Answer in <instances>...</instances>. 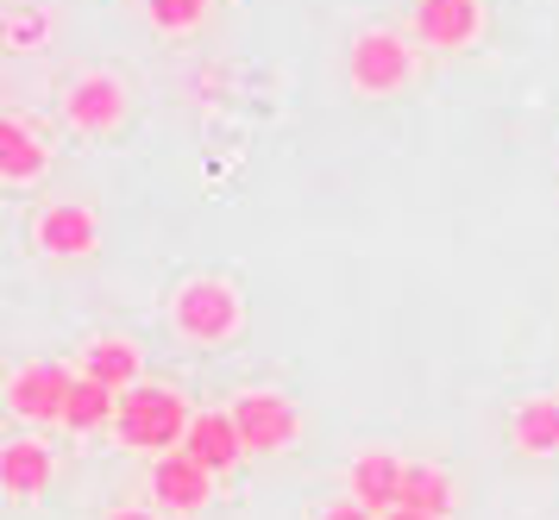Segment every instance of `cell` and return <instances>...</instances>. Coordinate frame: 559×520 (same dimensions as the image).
I'll return each instance as SVG.
<instances>
[{"instance_id": "obj_1", "label": "cell", "mask_w": 559, "mask_h": 520, "mask_svg": "<svg viewBox=\"0 0 559 520\" xmlns=\"http://www.w3.org/2000/svg\"><path fill=\"white\" fill-rule=\"evenodd\" d=\"M189 426H195V414H189V401H182L177 389L139 383V389L120 396L114 433H120V446H132V451H177L182 439H189Z\"/></svg>"}, {"instance_id": "obj_21", "label": "cell", "mask_w": 559, "mask_h": 520, "mask_svg": "<svg viewBox=\"0 0 559 520\" xmlns=\"http://www.w3.org/2000/svg\"><path fill=\"white\" fill-rule=\"evenodd\" d=\"M107 520H157L152 508H120V515H107Z\"/></svg>"}, {"instance_id": "obj_6", "label": "cell", "mask_w": 559, "mask_h": 520, "mask_svg": "<svg viewBox=\"0 0 559 520\" xmlns=\"http://www.w3.org/2000/svg\"><path fill=\"white\" fill-rule=\"evenodd\" d=\"M346 70H353V88L365 95H390V88H403L408 70H415V57H408L403 38H390V32H365L346 57Z\"/></svg>"}, {"instance_id": "obj_19", "label": "cell", "mask_w": 559, "mask_h": 520, "mask_svg": "<svg viewBox=\"0 0 559 520\" xmlns=\"http://www.w3.org/2000/svg\"><path fill=\"white\" fill-rule=\"evenodd\" d=\"M321 520H383V515H371L365 501H333V508H328Z\"/></svg>"}, {"instance_id": "obj_22", "label": "cell", "mask_w": 559, "mask_h": 520, "mask_svg": "<svg viewBox=\"0 0 559 520\" xmlns=\"http://www.w3.org/2000/svg\"><path fill=\"white\" fill-rule=\"evenodd\" d=\"M383 520H428V515H415V508H390Z\"/></svg>"}, {"instance_id": "obj_15", "label": "cell", "mask_w": 559, "mask_h": 520, "mask_svg": "<svg viewBox=\"0 0 559 520\" xmlns=\"http://www.w3.org/2000/svg\"><path fill=\"white\" fill-rule=\"evenodd\" d=\"M120 421V389H107L95 376H76V389H70V408H63V426L70 433H102V426Z\"/></svg>"}, {"instance_id": "obj_17", "label": "cell", "mask_w": 559, "mask_h": 520, "mask_svg": "<svg viewBox=\"0 0 559 520\" xmlns=\"http://www.w3.org/2000/svg\"><path fill=\"white\" fill-rule=\"evenodd\" d=\"M0 170L13 176V182H32V176L45 170V145L26 132V120H0Z\"/></svg>"}, {"instance_id": "obj_13", "label": "cell", "mask_w": 559, "mask_h": 520, "mask_svg": "<svg viewBox=\"0 0 559 520\" xmlns=\"http://www.w3.org/2000/svg\"><path fill=\"white\" fill-rule=\"evenodd\" d=\"M509 439L528 451V458H554L559 451V401L554 396H534L515 408V421H509Z\"/></svg>"}, {"instance_id": "obj_8", "label": "cell", "mask_w": 559, "mask_h": 520, "mask_svg": "<svg viewBox=\"0 0 559 520\" xmlns=\"http://www.w3.org/2000/svg\"><path fill=\"white\" fill-rule=\"evenodd\" d=\"M63 120L76 125V132H107V125L127 120V88L114 82V75H82L70 100H63Z\"/></svg>"}, {"instance_id": "obj_9", "label": "cell", "mask_w": 559, "mask_h": 520, "mask_svg": "<svg viewBox=\"0 0 559 520\" xmlns=\"http://www.w3.org/2000/svg\"><path fill=\"white\" fill-rule=\"evenodd\" d=\"M95 239H102V226H95V214L76 207V201H57V207L38 214V245L51 251V257H88Z\"/></svg>"}, {"instance_id": "obj_5", "label": "cell", "mask_w": 559, "mask_h": 520, "mask_svg": "<svg viewBox=\"0 0 559 520\" xmlns=\"http://www.w3.org/2000/svg\"><path fill=\"white\" fill-rule=\"evenodd\" d=\"M152 496H157V508H170V515H202L207 496H214V471L195 464L189 451H157Z\"/></svg>"}, {"instance_id": "obj_3", "label": "cell", "mask_w": 559, "mask_h": 520, "mask_svg": "<svg viewBox=\"0 0 559 520\" xmlns=\"http://www.w3.org/2000/svg\"><path fill=\"white\" fill-rule=\"evenodd\" d=\"M233 421H239L246 451H283L296 433H302L296 401L277 396V389H252V396H239V401H233Z\"/></svg>"}, {"instance_id": "obj_2", "label": "cell", "mask_w": 559, "mask_h": 520, "mask_svg": "<svg viewBox=\"0 0 559 520\" xmlns=\"http://www.w3.org/2000/svg\"><path fill=\"white\" fill-rule=\"evenodd\" d=\"M177 332L195 346H221L239 332V295L227 282H189L177 295Z\"/></svg>"}, {"instance_id": "obj_11", "label": "cell", "mask_w": 559, "mask_h": 520, "mask_svg": "<svg viewBox=\"0 0 559 520\" xmlns=\"http://www.w3.org/2000/svg\"><path fill=\"white\" fill-rule=\"evenodd\" d=\"M182 451H189L195 464H207V471H233V464L246 458V439H239L233 408H227V414H195V426H189Z\"/></svg>"}, {"instance_id": "obj_18", "label": "cell", "mask_w": 559, "mask_h": 520, "mask_svg": "<svg viewBox=\"0 0 559 520\" xmlns=\"http://www.w3.org/2000/svg\"><path fill=\"white\" fill-rule=\"evenodd\" d=\"M145 7H152L157 32H189V25L207 20V0H145Z\"/></svg>"}, {"instance_id": "obj_4", "label": "cell", "mask_w": 559, "mask_h": 520, "mask_svg": "<svg viewBox=\"0 0 559 520\" xmlns=\"http://www.w3.org/2000/svg\"><path fill=\"white\" fill-rule=\"evenodd\" d=\"M70 389H76V371H63V364H26L7 383V408L20 421H63Z\"/></svg>"}, {"instance_id": "obj_14", "label": "cell", "mask_w": 559, "mask_h": 520, "mask_svg": "<svg viewBox=\"0 0 559 520\" xmlns=\"http://www.w3.org/2000/svg\"><path fill=\"white\" fill-rule=\"evenodd\" d=\"M82 376H95L107 389H139V346L132 339H95V346L82 351Z\"/></svg>"}, {"instance_id": "obj_12", "label": "cell", "mask_w": 559, "mask_h": 520, "mask_svg": "<svg viewBox=\"0 0 559 520\" xmlns=\"http://www.w3.org/2000/svg\"><path fill=\"white\" fill-rule=\"evenodd\" d=\"M51 483V451L38 439H7L0 446V489L7 496H38Z\"/></svg>"}, {"instance_id": "obj_10", "label": "cell", "mask_w": 559, "mask_h": 520, "mask_svg": "<svg viewBox=\"0 0 559 520\" xmlns=\"http://www.w3.org/2000/svg\"><path fill=\"white\" fill-rule=\"evenodd\" d=\"M403 476H408L403 458L365 451V458H353V501H365L371 515H390V508H403Z\"/></svg>"}, {"instance_id": "obj_20", "label": "cell", "mask_w": 559, "mask_h": 520, "mask_svg": "<svg viewBox=\"0 0 559 520\" xmlns=\"http://www.w3.org/2000/svg\"><path fill=\"white\" fill-rule=\"evenodd\" d=\"M38 32H45V25H38V20H32V13H26V20L13 25V45H32V38H38Z\"/></svg>"}, {"instance_id": "obj_16", "label": "cell", "mask_w": 559, "mask_h": 520, "mask_svg": "<svg viewBox=\"0 0 559 520\" xmlns=\"http://www.w3.org/2000/svg\"><path fill=\"white\" fill-rule=\"evenodd\" d=\"M403 508H415V515H428V520L453 515V483H447V471H433V464H408Z\"/></svg>"}, {"instance_id": "obj_7", "label": "cell", "mask_w": 559, "mask_h": 520, "mask_svg": "<svg viewBox=\"0 0 559 520\" xmlns=\"http://www.w3.org/2000/svg\"><path fill=\"white\" fill-rule=\"evenodd\" d=\"M478 0H415V38L433 50H459L478 38Z\"/></svg>"}]
</instances>
